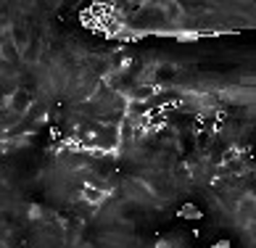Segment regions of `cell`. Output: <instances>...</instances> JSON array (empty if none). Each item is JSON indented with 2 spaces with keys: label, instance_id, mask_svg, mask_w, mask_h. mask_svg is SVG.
<instances>
[{
  "label": "cell",
  "instance_id": "6da1fadb",
  "mask_svg": "<svg viewBox=\"0 0 256 248\" xmlns=\"http://www.w3.org/2000/svg\"><path fill=\"white\" fill-rule=\"evenodd\" d=\"M82 198L88 204H100L103 198H106V190H103V185H88V188H82Z\"/></svg>",
  "mask_w": 256,
  "mask_h": 248
},
{
  "label": "cell",
  "instance_id": "7a4b0ae2",
  "mask_svg": "<svg viewBox=\"0 0 256 248\" xmlns=\"http://www.w3.org/2000/svg\"><path fill=\"white\" fill-rule=\"evenodd\" d=\"M61 142H64L66 150H72V154H84V140H80V138L69 135V138H64Z\"/></svg>",
  "mask_w": 256,
  "mask_h": 248
},
{
  "label": "cell",
  "instance_id": "3957f363",
  "mask_svg": "<svg viewBox=\"0 0 256 248\" xmlns=\"http://www.w3.org/2000/svg\"><path fill=\"white\" fill-rule=\"evenodd\" d=\"M177 216H182V219H201L204 212H201L198 206H193V204H185V206L177 212Z\"/></svg>",
  "mask_w": 256,
  "mask_h": 248
},
{
  "label": "cell",
  "instance_id": "277c9868",
  "mask_svg": "<svg viewBox=\"0 0 256 248\" xmlns=\"http://www.w3.org/2000/svg\"><path fill=\"white\" fill-rule=\"evenodd\" d=\"M26 100H30V98H26L24 92H18V95H16V103H14V111H22V108H26Z\"/></svg>",
  "mask_w": 256,
  "mask_h": 248
},
{
  "label": "cell",
  "instance_id": "5b68a950",
  "mask_svg": "<svg viewBox=\"0 0 256 248\" xmlns=\"http://www.w3.org/2000/svg\"><path fill=\"white\" fill-rule=\"evenodd\" d=\"M177 40H180V42H196V40H198V34H196V32H180V34H177Z\"/></svg>",
  "mask_w": 256,
  "mask_h": 248
},
{
  "label": "cell",
  "instance_id": "8992f818",
  "mask_svg": "<svg viewBox=\"0 0 256 248\" xmlns=\"http://www.w3.org/2000/svg\"><path fill=\"white\" fill-rule=\"evenodd\" d=\"M212 248H232V246H230V240H216Z\"/></svg>",
  "mask_w": 256,
  "mask_h": 248
}]
</instances>
